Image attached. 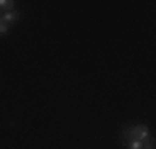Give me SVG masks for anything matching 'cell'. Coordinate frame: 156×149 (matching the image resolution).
<instances>
[{
    "label": "cell",
    "mask_w": 156,
    "mask_h": 149,
    "mask_svg": "<svg viewBox=\"0 0 156 149\" xmlns=\"http://www.w3.org/2000/svg\"><path fill=\"white\" fill-rule=\"evenodd\" d=\"M128 137L129 139H136V141H144L150 137V129L144 124H136L133 128H128Z\"/></svg>",
    "instance_id": "obj_1"
},
{
    "label": "cell",
    "mask_w": 156,
    "mask_h": 149,
    "mask_svg": "<svg viewBox=\"0 0 156 149\" xmlns=\"http://www.w3.org/2000/svg\"><path fill=\"white\" fill-rule=\"evenodd\" d=\"M7 32H9V25L3 20H0V35H7Z\"/></svg>",
    "instance_id": "obj_5"
},
{
    "label": "cell",
    "mask_w": 156,
    "mask_h": 149,
    "mask_svg": "<svg viewBox=\"0 0 156 149\" xmlns=\"http://www.w3.org/2000/svg\"><path fill=\"white\" fill-rule=\"evenodd\" d=\"M18 18H20V12H17V10H12V12H5V15L2 17V20L5 22L7 25L12 23V22H17Z\"/></svg>",
    "instance_id": "obj_3"
},
{
    "label": "cell",
    "mask_w": 156,
    "mask_h": 149,
    "mask_svg": "<svg viewBox=\"0 0 156 149\" xmlns=\"http://www.w3.org/2000/svg\"><path fill=\"white\" fill-rule=\"evenodd\" d=\"M0 9L5 12H12V10H15V2L13 0H0Z\"/></svg>",
    "instance_id": "obj_4"
},
{
    "label": "cell",
    "mask_w": 156,
    "mask_h": 149,
    "mask_svg": "<svg viewBox=\"0 0 156 149\" xmlns=\"http://www.w3.org/2000/svg\"><path fill=\"white\" fill-rule=\"evenodd\" d=\"M0 18H2V17H0Z\"/></svg>",
    "instance_id": "obj_6"
},
{
    "label": "cell",
    "mask_w": 156,
    "mask_h": 149,
    "mask_svg": "<svg viewBox=\"0 0 156 149\" xmlns=\"http://www.w3.org/2000/svg\"><path fill=\"white\" fill-rule=\"evenodd\" d=\"M150 139V137H148ZM148 139H144V141H136V139H128L126 141V147L128 149H144L146 147V144H148Z\"/></svg>",
    "instance_id": "obj_2"
}]
</instances>
